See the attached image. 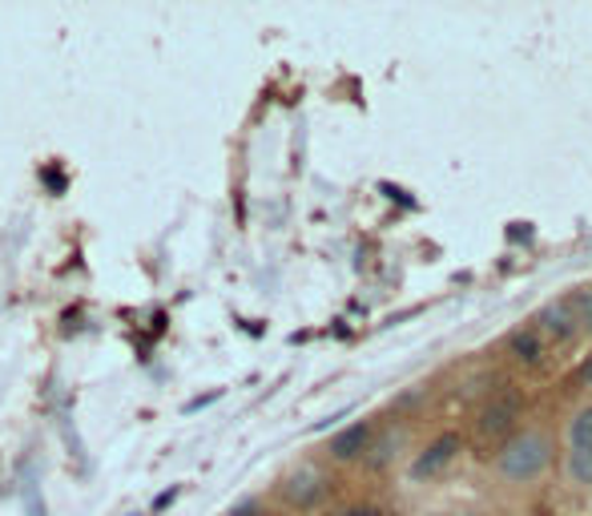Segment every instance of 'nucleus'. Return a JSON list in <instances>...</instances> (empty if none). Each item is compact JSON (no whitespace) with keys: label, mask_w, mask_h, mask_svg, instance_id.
Returning <instances> with one entry per match:
<instances>
[{"label":"nucleus","mask_w":592,"mask_h":516,"mask_svg":"<svg viewBox=\"0 0 592 516\" xmlns=\"http://www.w3.org/2000/svg\"><path fill=\"white\" fill-rule=\"evenodd\" d=\"M335 516H383L379 508H347V513H335Z\"/></svg>","instance_id":"9"},{"label":"nucleus","mask_w":592,"mask_h":516,"mask_svg":"<svg viewBox=\"0 0 592 516\" xmlns=\"http://www.w3.org/2000/svg\"><path fill=\"white\" fill-rule=\"evenodd\" d=\"M516 411H520V399L516 396H500L492 399L484 411V420H480V436H504L508 428H512Z\"/></svg>","instance_id":"2"},{"label":"nucleus","mask_w":592,"mask_h":516,"mask_svg":"<svg viewBox=\"0 0 592 516\" xmlns=\"http://www.w3.org/2000/svg\"><path fill=\"white\" fill-rule=\"evenodd\" d=\"M287 496L294 504H315L318 496H323V477L318 472H311V468H303V472H294V477L287 480Z\"/></svg>","instance_id":"4"},{"label":"nucleus","mask_w":592,"mask_h":516,"mask_svg":"<svg viewBox=\"0 0 592 516\" xmlns=\"http://www.w3.org/2000/svg\"><path fill=\"white\" fill-rule=\"evenodd\" d=\"M544 464H548V440L536 436V432L516 436L512 444H504V452H500V472L508 480L540 477V468H544Z\"/></svg>","instance_id":"1"},{"label":"nucleus","mask_w":592,"mask_h":516,"mask_svg":"<svg viewBox=\"0 0 592 516\" xmlns=\"http://www.w3.org/2000/svg\"><path fill=\"white\" fill-rule=\"evenodd\" d=\"M572 477L580 484H592V448H572Z\"/></svg>","instance_id":"7"},{"label":"nucleus","mask_w":592,"mask_h":516,"mask_svg":"<svg viewBox=\"0 0 592 516\" xmlns=\"http://www.w3.org/2000/svg\"><path fill=\"white\" fill-rule=\"evenodd\" d=\"M367 424H355V428H347V432H339L335 436V444H330V452L339 456V460H351V456H359V452L367 448Z\"/></svg>","instance_id":"5"},{"label":"nucleus","mask_w":592,"mask_h":516,"mask_svg":"<svg viewBox=\"0 0 592 516\" xmlns=\"http://www.w3.org/2000/svg\"><path fill=\"white\" fill-rule=\"evenodd\" d=\"M572 448H592V408L572 420Z\"/></svg>","instance_id":"6"},{"label":"nucleus","mask_w":592,"mask_h":516,"mask_svg":"<svg viewBox=\"0 0 592 516\" xmlns=\"http://www.w3.org/2000/svg\"><path fill=\"white\" fill-rule=\"evenodd\" d=\"M532 516H540V513H532Z\"/></svg>","instance_id":"11"},{"label":"nucleus","mask_w":592,"mask_h":516,"mask_svg":"<svg viewBox=\"0 0 592 516\" xmlns=\"http://www.w3.org/2000/svg\"><path fill=\"white\" fill-rule=\"evenodd\" d=\"M580 375H584V384H592V359L584 363V371H580Z\"/></svg>","instance_id":"10"},{"label":"nucleus","mask_w":592,"mask_h":516,"mask_svg":"<svg viewBox=\"0 0 592 516\" xmlns=\"http://www.w3.org/2000/svg\"><path fill=\"white\" fill-rule=\"evenodd\" d=\"M456 452H460V436H439L432 448H427L420 460H415V468H411V472H415L420 480L423 477H435V472H439V468H444V464H448Z\"/></svg>","instance_id":"3"},{"label":"nucleus","mask_w":592,"mask_h":516,"mask_svg":"<svg viewBox=\"0 0 592 516\" xmlns=\"http://www.w3.org/2000/svg\"><path fill=\"white\" fill-rule=\"evenodd\" d=\"M25 516H49V508H45V496H40L37 480H33V477L25 480Z\"/></svg>","instance_id":"8"}]
</instances>
